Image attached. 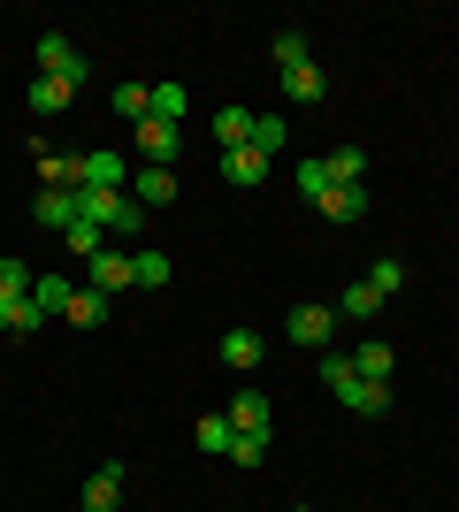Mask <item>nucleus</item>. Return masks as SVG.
<instances>
[{
	"mask_svg": "<svg viewBox=\"0 0 459 512\" xmlns=\"http://www.w3.org/2000/svg\"><path fill=\"white\" fill-rule=\"evenodd\" d=\"M39 77H62V85H85L92 69H85V54H77V46H69L62 31H46V39H39Z\"/></svg>",
	"mask_w": 459,
	"mask_h": 512,
	"instance_id": "obj_1",
	"label": "nucleus"
},
{
	"mask_svg": "<svg viewBox=\"0 0 459 512\" xmlns=\"http://www.w3.org/2000/svg\"><path fill=\"white\" fill-rule=\"evenodd\" d=\"M85 276H92V291H100V299H115V291H131V253H115V245H100V253L85 260Z\"/></svg>",
	"mask_w": 459,
	"mask_h": 512,
	"instance_id": "obj_2",
	"label": "nucleus"
},
{
	"mask_svg": "<svg viewBox=\"0 0 459 512\" xmlns=\"http://www.w3.org/2000/svg\"><path fill=\"white\" fill-rule=\"evenodd\" d=\"M31 222L62 237L69 222H77V192H69V184H39V207H31Z\"/></svg>",
	"mask_w": 459,
	"mask_h": 512,
	"instance_id": "obj_3",
	"label": "nucleus"
},
{
	"mask_svg": "<svg viewBox=\"0 0 459 512\" xmlns=\"http://www.w3.org/2000/svg\"><path fill=\"white\" fill-rule=\"evenodd\" d=\"M329 329H337V306H299L291 314V344H306V352H322Z\"/></svg>",
	"mask_w": 459,
	"mask_h": 512,
	"instance_id": "obj_4",
	"label": "nucleus"
},
{
	"mask_svg": "<svg viewBox=\"0 0 459 512\" xmlns=\"http://www.w3.org/2000/svg\"><path fill=\"white\" fill-rule=\"evenodd\" d=\"M268 421H276V413H268L261 390H238V398H230V436H268Z\"/></svg>",
	"mask_w": 459,
	"mask_h": 512,
	"instance_id": "obj_5",
	"label": "nucleus"
},
{
	"mask_svg": "<svg viewBox=\"0 0 459 512\" xmlns=\"http://www.w3.org/2000/svg\"><path fill=\"white\" fill-rule=\"evenodd\" d=\"M138 153H146V169H176V123H138Z\"/></svg>",
	"mask_w": 459,
	"mask_h": 512,
	"instance_id": "obj_6",
	"label": "nucleus"
},
{
	"mask_svg": "<svg viewBox=\"0 0 459 512\" xmlns=\"http://www.w3.org/2000/svg\"><path fill=\"white\" fill-rule=\"evenodd\" d=\"M115 505H123V467L108 459L100 474H85V512H115Z\"/></svg>",
	"mask_w": 459,
	"mask_h": 512,
	"instance_id": "obj_7",
	"label": "nucleus"
},
{
	"mask_svg": "<svg viewBox=\"0 0 459 512\" xmlns=\"http://www.w3.org/2000/svg\"><path fill=\"white\" fill-rule=\"evenodd\" d=\"M77 184H100V192H123V153H85V161H77Z\"/></svg>",
	"mask_w": 459,
	"mask_h": 512,
	"instance_id": "obj_8",
	"label": "nucleus"
},
{
	"mask_svg": "<svg viewBox=\"0 0 459 512\" xmlns=\"http://www.w3.org/2000/svg\"><path fill=\"white\" fill-rule=\"evenodd\" d=\"M222 176L238 184V192H253V184H268V153H253V146H238V153H222Z\"/></svg>",
	"mask_w": 459,
	"mask_h": 512,
	"instance_id": "obj_9",
	"label": "nucleus"
},
{
	"mask_svg": "<svg viewBox=\"0 0 459 512\" xmlns=\"http://www.w3.org/2000/svg\"><path fill=\"white\" fill-rule=\"evenodd\" d=\"M314 207H322L329 222H360V214H368V192H360V184H329Z\"/></svg>",
	"mask_w": 459,
	"mask_h": 512,
	"instance_id": "obj_10",
	"label": "nucleus"
},
{
	"mask_svg": "<svg viewBox=\"0 0 459 512\" xmlns=\"http://www.w3.org/2000/svg\"><path fill=\"white\" fill-rule=\"evenodd\" d=\"M131 199L138 207H176V169H138Z\"/></svg>",
	"mask_w": 459,
	"mask_h": 512,
	"instance_id": "obj_11",
	"label": "nucleus"
},
{
	"mask_svg": "<svg viewBox=\"0 0 459 512\" xmlns=\"http://www.w3.org/2000/svg\"><path fill=\"white\" fill-rule=\"evenodd\" d=\"M352 375H360V383H391V344L368 337L360 352H352Z\"/></svg>",
	"mask_w": 459,
	"mask_h": 512,
	"instance_id": "obj_12",
	"label": "nucleus"
},
{
	"mask_svg": "<svg viewBox=\"0 0 459 512\" xmlns=\"http://www.w3.org/2000/svg\"><path fill=\"white\" fill-rule=\"evenodd\" d=\"M268 360V344L253 337V329H230V337H222V367H261Z\"/></svg>",
	"mask_w": 459,
	"mask_h": 512,
	"instance_id": "obj_13",
	"label": "nucleus"
},
{
	"mask_svg": "<svg viewBox=\"0 0 459 512\" xmlns=\"http://www.w3.org/2000/svg\"><path fill=\"white\" fill-rule=\"evenodd\" d=\"M69 299H77V291H69V276H39V283H31V306H39L46 321L69 314Z\"/></svg>",
	"mask_w": 459,
	"mask_h": 512,
	"instance_id": "obj_14",
	"label": "nucleus"
},
{
	"mask_svg": "<svg viewBox=\"0 0 459 512\" xmlns=\"http://www.w3.org/2000/svg\"><path fill=\"white\" fill-rule=\"evenodd\" d=\"M215 138H222V153L253 146V115H245V107H222V115H215Z\"/></svg>",
	"mask_w": 459,
	"mask_h": 512,
	"instance_id": "obj_15",
	"label": "nucleus"
},
{
	"mask_svg": "<svg viewBox=\"0 0 459 512\" xmlns=\"http://www.w3.org/2000/svg\"><path fill=\"white\" fill-rule=\"evenodd\" d=\"M146 100H153V123H184L192 92H184V85H146Z\"/></svg>",
	"mask_w": 459,
	"mask_h": 512,
	"instance_id": "obj_16",
	"label": "nucleus"
},
{
	"mask_svg": "<svg viewBox=\"0 0 459 512\" xmlns=\"http://www.w3.org/2000/svg\"><path fill=\"white\" fill-rule=\"evenodd\" d=\"M131 276H138V291H161V283H169V253H161V245L131 253Z\"/></svg>",
	"mask_w": 459,
	"mask_h": 512,
	"instance_id": "obj_17",
	"label": "nucleus"
},
{
	"mask_svg": "<svg viewBox=\"0 0 459 512\" xmlns=\"http://www.w3.org/2000/svg\"><path fill=\"white\" fill-rule=\"evenodd\" d=\"M284 92H291V100H299V107H314V100H322V92H329V77H322V69H314V62H306V69H284Z\"/></svg>",
	"mask_w": 459,
	"mask_h": 512,
	"instance_id": "obj_18",
	"label": "nucleus"
},
{
	"mask_svg": "<svg viewBox=\"0 0 459 512\" xmlns=\"http://www.w3.org/2000/svg\"><path fill=\"white\" fill-rule=\"evenodd\" d=\"M375 306H383V291H375V283L360 276V283H345V299H337V314H345V321H368Z\"/></svg>",
	"mask_w": 459,
	"mask_h": 512,
	"instance_id": "obj_19",
	"label": "nucleus"
},
{
	"mask_svg": "<svg viewBox=\"0 0 459 512\" xmlns=\"http://www.w3.org/2000/svg\"><path fill=\"white\" fill-rule=\"evenodd\" d=\"M31 283H39V276H31L23 260H0V306H23V299H31Z\"/></svg>",
	"mask_w": 459,
	"mask_h": 512,
	"instance_id": "obj_20",
	"label": "nucleus"
},
{
	"mask_svg": "<svg viewBox=\"0 0 459 512\" xmlns=\"http://www.w3.org/2000/svg\"><path fill=\"white\" fill-rule=\"evenodd\" d=\"M62 245H69V253H77V260H92V253H100V245H108V230L77 214V222H69V230H62Z\"/></svg>",
	"mask_w": 459,
	"mask_h": 512,
	"instance_id": "obj_21",
	"label": "nucleus"
},
{
	"mask_svg": "<svg viewBox=\"0 0 459 512\" xmlns=\"http://www.w3.org/2000/svg\"><path fill=\"white\" fill-rule=\"evenodd\" d=\"M69 92H77V85H62V77H39V85H31V115H62Z\"/></svg>",
	"mask_w": 459,
	"mask_h": 512,
	"instance_id": "obj_22",
	"label": "nucleus"
},
{
	"mask_svg": "<svg viewBox=\"0 0 459 512\" xmlns=\"http://www.w3.org/2000/svg\"><path fill=\"white\" fill-rule=\"evenodd\" d=\"M360 176H368V153H360V146H337V153H329V184H360Z\"/></svg>",
	"mask_w": 459,
	"mask_h": 512,
	"instance_id": "obj_23",
	"label": "nucleus"
},
{
	"mask_svg": "<svg viewBox=\"0 0 459 512\" xmlns=\"http://www.w3.org/2000/svg\"><path fill=\"white\" fill-rule=\"evenodd\" d=\"M108 100H115V115H123V123H146V115H153V100H146V85H115V92H108Z\"/></svg>",
	"mask_w": 459,
	"mask_h": 512,
	"instance_id": "obj_24",
	"label": "nucleus"
},
{
	"mask_svg": "<svg viewBox=\"0 0 459 512\" xmlns=\"http://www.w3.org/2000/svg\"><path fill=\"white\" fill-rule=\"evenodd\" d=\"M306 62H314L306 31H276V69H306Z\"/></svg>",
	"mask_w": 459,
	"mask_h": 512,
	"instance_id": "obj_25",
	"label": "nucleus"
},
{
	"mask_svg": "<svg viewBox=\"0 0 459 512\" xmlns=\"http://www.w3.org/2000/svg\"><path fill=\"white\" fill-rule=\"evenodd\" d=\"M199 451H230V421H222V413H199Z\"/></svg>",
	"mask_w": 459,
	"mask_h": 512,
	"instance_id": "obj_26",
	"label": "nucleus"
},
{
	"mask_svg": "<svg viewBox=\"0 0 459 512\" xmlns=\"http://www.w3.org/2000/svg\"><path fill=\"white\" fill-rule=\"evenodd\" d=\"M100 314H108V299H100V291H92V283H85V291L69 299V321H77V329H92V321H100Z\"/></svg>",
	"mask_w": 459,
	"mask_h": 512,
	"instance_id": "obj_27",
	"label": "nucleus"
},
{
	"mask_svg": "<svg viewBox=\"0 0 459 512\" xmlns=\"http://www.w3.org/2000/svg\"><path fill=\"white\" fill-rule=\"evenodd\" d=\"M284 146V115H253V153H276Z\"/></svg>",
	"mask_w": 459,
	"mask_h": 512,
	"instance_id": "obj_28",
	"label": "nucleus"
},
{
	"mask_svg": "<svg viewBox=\"0 0 459 512\" xmlns=\"http://www.w3.org/2000/svg\"><path fill=\"white\" fill-rule=\"evenodd\" d=\"M31 329H46V314H39V306H31V299H23V306H8V337H31Z\"/></svg>",
	"mask_w": 459,
	"mask_h": 512,
	"instance_id": "obj_29",
	"label": "nucleus"
},
{
	"mask_svg": "<svg viewBox=\"0 0 459 512\" xmlns=\"http://www.w3.org/2000/svg\"><path fill=\"white\" fill-rule=\"evenodd\" d=\"M230 459H238V467H261V459H268V436H230Z\"/></svg>",
	"mask_w": 459,
	"mask_h": 512,
	"instance_id": "obj_30",
	"label": "nucleus"
},
{
	"mask_svg": "<svg viewBox=\"0 0 459 512\" xmlns=\"http://www.w3.org/2000/svg\"><path fill=\"white\" fill-rule=\"evenodd\" d=\"M299 192H306V199L329 192V161H299Z\"/></svg>",
	"mask_w": 459,
	"mask_h": 512,
	"instance_id": "obj_31",
	"label": "nucleus"
},
{
	"mask_svg": "<svg viewBox=\"0 0 459 512\" xmlns=\"http://www.w3.org/2000/svg\"><path fill=\"white\" fill-rule=\"evenodd\" d=\"M368 283H375V291H383V299H391L398 283H406V268H398V260H375V268H368Z\"/></svg>",
	"mask_w": 459,
	"mask_h": 512,
	"instance_id": "obj_32",
	"label": "nucleus"
},
{
	"mask_svg": "<svg viewBox=\"0 0 459 512\" xmlns=\"http://www.w3.org/2000/svg\"><path fill=\"white\" fill-rule=\"evenodd\" d=\"M0 337H8V306H0Z\"/></svg>",
	"mask_w": 459,
	"mask_h": 512,
	"instance_id": "obj_33",
	"label": "nucleus"
}]
</instances>
